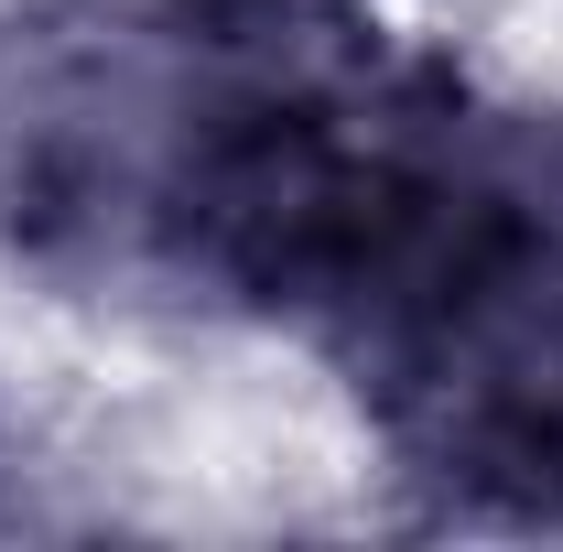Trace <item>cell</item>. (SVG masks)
I'll list each match as a JSON object with an SVG mask.
<instances>
[{
  "label": "cell",
  "instance_id": "obj_3",
  "mask_svg": "<svg viewBox=\"0 0 563 552\" xmlns=\"http://www.w3.org/2000/svg\"><path fill=\"white\" fill-rule=\"evenodd\" d=\"M217 33H261V44H336L368 22V0H196Z\"/></svg>",
  "mask_w": 563,
  "mask_h": 552
},
{
  "label": "cell",
  "instance_id": "obj_1",
  "mask_svg": "<svg viewBox=\"0 0 563 552\" xmlns=\"http://www.w3.org/2000/svg\"><path fill=\"white\" fill-rule=\"evenodd\" d=\"M250 44L196 0H11L0 239L76 281H174Z\"/></svg>",
  "mask_w": 563,
  "mask_h": 552
},
{
  "label": "cell",
  "instance_id": "obj_4",
  "mask_svg": "<svg viewBox=\"0 0 563 552\" xmlns=\"http://www.w3.org/2000/svg\"><path fill=\"white\" fill-rule=\"evenodd\" d=\"M553 217H563V207H553Z\"/></svg>",
  "mask_w": 563,
  "mask_h": 552
},
{
  "label": "cell",
  "instance_id": "obj_2",
  "mask_svg": "<svg viewBox=\"0 0 563 552\" xmlns=\"http://www.w3.org/2000/svg\"><path fill=\"white\" fill-rule=\"evenodd\" d=\"M336 357L357 368L401 466L455 509L563 520V217L509 174Z\"/></svg>",
  "mask_w": 563,
  "mask_h": 552
}]
</instances>
